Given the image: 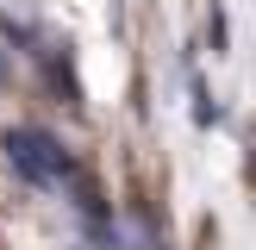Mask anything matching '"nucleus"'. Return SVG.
I'll return each instance as SVG.
<instances>
[{"instance_id":"nucleus-2","label":"nucleus","mask_w":256,"mask_h":250,"mask_svg":"<svg viewBox=\"0 0 256 250\" xmlns=\"http://www.w3.org/2000/svg\"><path fill=\"white\" fill-rule=\"evenodd\" d=\"M0 88H6V56H0Z\"/></svg>"},{"instance_id":"nucleus-1","label":"nucleus","mask_w":256,"mask_h":250,"mask_svg":"<svg viewBox=\"0 0 256 250\" xmlns=\"http://www.w3.org/2000/svg\"><path fill=\"white\" fill-rule=\"evenodd\" d=\"M0 150H6L12 175H25V182H62L69 175V156H62V144L44 132V125H6V138H0Z\"/></svg>"}]
</instances>
